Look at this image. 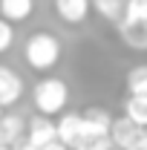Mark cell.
<instances>
[{"label": "cell", "instance_id": "9", "mask_svg": "<svg viewBox=\"0 0 147 150\" xmlns=\"http://www.w3.org/2000/svg\"><path fill=\"white\" fill-rule=\"evenodd\" d=\"M90 9V0H55V12L64 23H84Z\"/></svg>", "mask_w": 147, "mask_h": 150}, {"label": "cell", "instance_id": "4", "mask_svg": "<svg viewBox=\"0 0 147 150\" xmlns=\"http://www.w3.org/2000/svg\"><path fill=\"white\" fill-rule=\"evenodd\" d=\"M141 130H144V127L133 124L127 115H121V118H112V124H110V142H112V147L130 150L133 144H136V142H139Z\"/></svg>", "mask_w": 147, "mask_h": 150}, {"label": "cell", "instance_id": "15", "mask_svg": "<svg viewBox=\"0 0 147 150\" xmlns=\"http://www.w3.org/2000/svg\"><path fill=\"white\" fill-rule=\"evenodd\" d=\"M127 90H130V95H147V67H136V69H130Z\"/></svg>", "mask_w": 147, "mask_h": 150}, {"label": "cell", "instance_id": "6", "mask_svg": "<svg viewBox=\"0 0 147 150\" xmlns=\"http://www.w3.org/2000/svg\"><path fill=\"white\" fill-rule=\"evenodd\" d=\"M23 95V78L9 67H0V107L18 104Z\"/></svg>", "mask_w": 147, "mask_h": 150}, {"label": "cell", "instance_id": "1", "mask_svg": "<svg viewBox=\"0 0 147 150\" xmlns=\"http://www.w3.org/2000/svg\"><path fill=\"white\" fill-rule=\"evenodd\" d=\"M23 58L35 72H49L61 58V40L49 32H35L23 46Z\"/></svg>", "mask_w": 147, "mask_h": 150}, {"label": "cell", "instance_id": "16", "mask_svg": "<svg viewBox=\"0 0 147 150\" xmlns=\"http://www.w3.org/2000/svg\"><path fill=\"white\" fill-rule=\"evenodd\" d=\"M12 43H15V29H12V23H9V20L0 18V55H3V52H9V49H12Z\"/></svg>", "mask_w": 147, "mask_h": 150}, {"label": "cell", "instance_id": "20", "mask_svg": "<svg viewBox=\"0 0 147 150\" xmlns=\"http://www.w3.org/2000/svg\"><path fill=\"white\" fill-rule=\"evenodd\" d=\"M69 150H92L90 144H75V147H69Z\"/></svg>", "mask_w": 147, "mask_h": 150}, {"label": "cell", "instance_id": "22", "mask_svg": "<svg viewBox=\"0 0 147 150\" xmlns=\"http://www.w3.org/2000/svg\"><path fill=\"white\" fill-rule=\"evenodd\" d=\"M0 115H3V107H0Z\"/></svg>", "mask_w": 147, "mask_h": 150}, {"label": "cell", "instance_id": "8", "mask_svg": "<svg viewBox=\"0 0 147 150\" xmlns=\"http://www.w3.org/2000/svg\"><path fill=\"white\" fill-rule=\"evenodd\" d=\"M23 136H26L23 115H18V112H3L0 115V144L3 147H12V144H18Z\"/></svg>", "mask_w": 147, "mask_h": 150}, {"label": "cell", "instance_id": "5", "mask_svg": "<svg viewBox=\"0 0 147 150\" xmlns=\"http://www.w3.org/2000/svg\"><path fill=\"white\" fill-rule=\"evenodd\" d=\"M32 147H43V144H49V142H55V121L49 118V115H35L29 124H26V136H23Z\"/></svg>", "mask_w": 147, "mask_h": 150}, {"label": "cell", "instance_id": "17", "mask_svg": "<svg viewBox=\"0 0 147 150\" xmlns=\"http://www.w3.org/2000/svg\"><path fill=\"white\" fill-rule=\"evenodd\" d=\"M130 150H147V127L141 130V136H139V142H136V144H133Z\"/></svg>", "mask_w": 147, "mask_h": 150}, {"label": "cell", "instance_id": "19", "mask_svg": "<svg viewBox=\"0 0 147 150\" xmlns=\"http://www.w3.org/2000/svg\"><path fill=\"white\" fill-rule=\"evenodd\" d=\"M40 150H69V147H66V144H61V142L55 139V142H49V144H43Z\"/></svg>", "mask_w": 147, "mask_h": 150}, {"label": "cell", "instance_id": "7", "mask_svg": "<svg viewBox=\"0 0 147 150\" xmlns=\"http://www.w3.org/2000/svg\"><path fill=\"white\" fill-rule=\"evenodd\" d=\"M55 139L66 147L81 144V112H64L55 121Z\"/></svg>", "mask_w": 147, "mask_h": 150}, {"label": "cell", "instance_id": "18", "mask_svg": "<svg viewBox=\"0 0 147 150\" xmlns=\"http://www.w3.org/2000/svg\"><path fill=\"white\" fill-rule=\"evenodd\" d=\"M9 150H37V147H32V144H29L26 139H20L18 144H12V147H9Z\"/></svg>", "mask_w": 147, "mask_h": 150}, {"label": "cell", "instance_id": "2", "mask_svg": "<svg viewBox=\"0 0 147 150\" xmlns=\"http://www.w3.org/2000/svg\"><path fill=\"white\" fill-rule=\"evenodd\" d=\"M32 101L40 115H58V112L66 107L69 101V87L61 81V78H40L32 90Z\"/></svg>", "mask_w": 147, "mask_h": 150}, {"label": "cell", "instance_id": "13", "mask_svg": "<svg viewBox=\"0 0 147 150\" xmlns=\"http://www.w3.org/2000/svg\"><path fill=\"white\" fill-rule=\"evenodd\" d=\"M147 18V0H124L118 23H141Z\"/></svg>", "mask_w": 147, "mask_h": 150}, {"label": "cell", "instance_id": "21", "mask_svg": "<svg viewBox=\"0 0 147 150\" xmlns=\"http://www.w3.org/2000/svg\"><path fill=\"white\" fill-rule=\"evenodd\" d=\"M0 150H9V147H3V144H0Z\"/></svg>", "mask_w": 147, "mask_h": 150}, {"label": "cell", "instance_id": "11", "mask_svg": "<svg viewBox=\"0 0 147 150\" xmlns=\"http://www.w3.org/2000/svg\"><path fill=\"white\" fill-rule=\"evenodd\" d=\"M118 32L124 38V43L133 49H147V23H118Z\"/></svg>", "mask_w": 147, "mask_h": 150}, {"label": "cell", "instance_id": "12", "mask_svg": "<svg viewBox=\"0 0 147 150\" xmlns=\"http://www.w3.org/2000/svg\"><path fill=\"white\" fill-rule=\"evenodd\" d=\"M124 115H127L133 124L147 127V95H130L124 101Z\"/></svg>", "mask_w": 147, "mask_h": 150}, {"label": "cell", "instance_id": "10", "mask_svg": "<svg viewBox=\"0 0 147 150\" xmlns=\"http://www.w3.org/2000/svg\"><path fill=\"white\" fill-rule=\"evenodd\" d=\"M32 12H35V0H0V18L9 20L12 26L29 20Z\"/></svg>", "mask_w": 147, "mask_h": 150}, {"label": "cell", "instance_id": "14", "mask_svg": "<svg viewBox=\"0 0 147 150\" xmlns=\"http://www.w3.org/2000/svg\"><path fill=\"white\" fill-rule=\"evenodd\" d=\"M90 6L101 15V18L118 23V20H121V6H124V0H90Z\"/></svg>", "mask_w": 147, "mask_h": 150}, {"label": "cell", "instance_id": "3", "mask_svg": "<svg viewBox=\"0 0 147 150\" xmlns=\"http://www.w3.org/2000/svg\"><path fill=\"white\" fill-rule=\"evenodd\" d=\"M110 124L112 115L101 107H87L81 112V142H92L101 136H110Z\"/></svg>", "mask_w": 147, "mask_h": 150}]
</instances>
